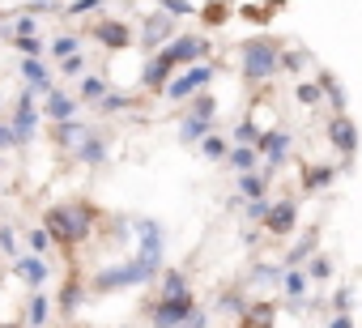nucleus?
Listing matches in <instances>:
<instances>
[{"mask_svg": "<svg viewBox=\"0 0 362 328\" xmlns=\"http://www.w3.org/2000/svg\"><path fill=\"white\" fill-rule=\"evenodd\" d=\"M90 226H94V218L81 205H56V209H47V235H56L60 243H81L90 235Z\"/></svg>", "mask_w": 362, "mask_h": 328, "instance_id": "1", "label": "nucleus"}, {"mask_svg": "<svg viewBox=\"0 0 362 328\" xmlns=\"http://www.w3.org/2000/svg\"><path fill=\"white\" fill-rule=\"evenodd\" d=\"M153 273H158V260H145V256H136L132 264L103 269V273L94 277V286H98V290H119V286H136V281H145V277H153Z\"/></svg>", "mask_w": 362, "mask_h": 328, "instance_id": "2", "label": "nucleus"}, {"mask_svg": "<svg viewBox=\"0 0 362 328\" xmlns=\"http://www.w3.org/2000/svg\"><path fill=\"white\" fill-rule=\"evenodd\" d=\"M273 69H277V52H273L269 43H247V47H243V73H247L252 81L269 77Z\"/></svg>", "mask_w": 362, "mask_h": 328, "instance_id": "3", "label": "nucleus"}, {"mask_svg": "<svg viewBox=\"0 0 362 328\" xmlns=\"http://www.w3.org/2000/svg\"><path fill=\"white\" fill-rule=\"evenodd\" d=\"M179 320H192V298H162L153 307V328H175Z\"/></svg>", "mask_w": 362, "mask_h": 328, "instance_id": "4", "label": "nucleus"}, {"mask_svg": "<svg viewBox=\"0 0 362 328\" xmlns=\"http://www.w3.org/2000/svg\"><path fill=\"white\" fill-rule=\"evenodd\" d=\"M209 77H214V73H209L205 64H197V69H188L184 77H179V81H170V86H166V94H170V98H188V94H197V90H201Z\"/></svg>", "mask_w": 362, "mask_h": 328, "instance_id": "5", "label": "nucleus"}, {"mask_svg": "<svg viewBox=\"0 0 362 328\" xmlns=\"http://www.w3.org/2000/svg\"><path fill=\"white\" fill-rule=\"evenodd\" d=\"M35 124H39V111H35L30 94H22V102H18V111H13V132H18V141H30V136H35Z\"/></svg>", "mask_w": 362, "mask_h": 328, "instance_id": "6", "label": "nucleus"}, {"mask_svg": "<svg viewBox=\"0 0 362 328\" xmlns=\"http://www.w3.org/2000/svg\"><path fill=\"white\" fill-rule=\"evenodd\" d=\"M56 141H60L64 149L81 153V149H86L94 136H90V128H86V124H73V119H69V124H56Z\"/></svg>", "mask_w": 362, "mask_h": 328, "instance_id": "7", "label": "nucleus"}, {"mask_svg": "<svg viewBox=\"0 0 362 328\" xmlns=\"http://www.w3.org/2000/svg\"><path fill=\"white\" fill-rule=\"evenodd\" d=\"M205 47H209L205 39H179L175 47H166V60H170V64H188V60H201Z\"/></svg>", "mask_w": 362, "mask_h": 328, "instance_id": "8", "label": "nucleus"}, {"mask_svg": "<svg viewBox=\"0 0 362 328\" xmlns=\"http://www.w3.org/2000/svg\"><path fill=\"white\" fill-rule=\"evenodd\" d=\"M170 18L175 13H149V22H145V47H158L170 35Z\"/></svg>", "mask_w": 362, "mask_h": 328, "instance_id": "9", "label": "nucleus"}, {"mask_svg": "<svg viewBox=\"0 0 362 328\" xmlns=\"http://www.w3.org/2000/svg\"><path fill=\"white\" fill-rule=\"evenodd\" d=\"M94 39H103L107 47H128V26H119V22H98V26H94Z\"/></svg>", "mask_w": 362, "mask_h": 328, "instance_id": "10", "label": "nucleus"}, {"mask_svg": "<svg viewBox=\"0 0 362 328\" xmlns=\"http://www.w3.org/2000/svg\"><path fill=\"white\" fill-rule=\"evenodd\" d=\"M13 269H18V277H22L26 286H43V277H47V269H43V260H39V256H22Z\"/></svg>", "mask_w": 362, "mask_h": 328, "instance_id": "11", "label": "nucleus"}, {"mask_svg": "<svg viewBox=\"0 0 362 328\" xmlns=\"http://www.w3.org/2000/svg\"><path fill=\"white\" fill-rule=\"evenodd\" d=\"M47 115H52V119H56V124H69V119H73V98H69V94H60V90H56V94H52V98H47Z\"/></svg>", "mask_w": 362, "mask_h": 328, "instance_id": "12", "label": "nucleus"}, {"mask_svg": "<svg viewBox=\"0 0 362 328\" xmlns=\"http://www.w3.org/2000/svg\"><path fill=\"white\" fill-rule=\"evenodd\" d=\"M264 222H269V230H277V235H286V230L294 226V205H277V209H273V213H269Z\"/></svg>", "mask_w": 362, "mask_h": 328, "instance_id": "13", "label": "nucleus"}, {"mask_svg": "<svg viewBox=\"0 0 362 328\" xmlns=\"http://www.w3.org/2000/svg\"><path fill=\"white\" fill-rule=\"evenodd\" d=\"M26 315H30V324H47V298H43V294H35Z\"/></svg>", "mask_w": 362, "mask_h": 328, "instance_id": "14", "label": "nucleus"}, {"mask_svg": "<svg viewBox=\"0 0 362 328\" xmlns=\"http://www.w3.org/2000/svg\"><path fill=\"white\" fill-rule=\"evenodd\" d=\"M166 69H170V60H166V52H162V60H158V64H149V69H145V81H149V86H158V81H162V77H166Z\"/></svg>", "mask_w": 362, "mask_h": 328, "instance_id": "15", "label": "nucleus"}, {"mask_svg": "<svg viewBox=\"0 0 362 328\" xmlns=\"http://www.w3.org/2000/svg\"><path fill=\"white\" fill-rule=\"evenodd\" d=\"M81 94H86V98H107L103 77H86V81H81Z\"/></svg>", "mask_w": 362, "mask_h": 328, "instance_id": "16", "label": "nucleus"}, {"mask_svg": "<svg viewBox=\"0 0 362 328\" xmlns=\"http://www.w3.org/2000/svg\"><path fill=\"white\" fill-rule=\"evenodd\" d=\"M201 132H205V115H197V119H188L184 128H179V136H184V141H197Z\"/></svg>", "mask_w": 362, "mask_h": 328, "instance_id": "17", "label": "nucleus"}, {"mask_svg": "<svg viewBox=\"0 0 362 328\" xmlns=\"http://www.w3.org/2000/svg\"><path fill=\"white\" fill-rule=\"evenodd\" d=\"M18 52H22V56H26V60H35V56H39V52H43V47H39V43H35V35H18Z\"/></svg>", "mask_w": 362, "mask_h": 328, "instance_id": "18", "label": "nucleus"}, {"mask_svg": "<svg viewBox=\"0 0 362 328\" xmlns=\"http://www.w3.org/2000/svg\"><path fill=\"white\" fill-rule=\"evenodd\" d=\"M52 52H56L60 60H69V56H77V39H69V35H64V39H56V43H52Z\"/></svg>", "mask_w": 362, "mask_h": 328, "instance_id": "19", "label": "nucleus"}, {"mask_svg": "<svg viewBox=\"0 0 362 328\" xmlns=\"http://www.w3.org/2000/svg\"><path fill=\"white\" fill-rule=\"evenodd\" d=\"M22 73L30 77V86H39V90L47 86V81H43V64H39V60H26V64H22Z\"/></svg>", "mask_w": 362, "mask_h": 328, "instance_id": "20", "label": "nucleus"}, {"mask_svg": "<svg viewBox=\"0 0 362 328\" xmlns=\"http://www.w3.org/2000/svg\"><path fill=\"white\" fill-rule=\"evenodd\" d=\"M230 162H235V167H239V171H247V167H252V162H256V153H252V149H235V153H230Z\"/></svg>", "mask_w": 362, "mask_h": 328, "instance_id": "21", "label": "nucleus"}, {"mask_svg": "<svg viewBox=\"0 0 362 328\" xmlns=\"http://www.w3.org/2000/svg\"><path fill=\"white\" fill-rule=\"evenodd\" d=\"M18 145V132H13V124H0V149H13Z\"/></svg>", "mask_w": 362, "mask_h": 328, "instance_id": "22", "label": "nucleus"}, {"mask_svg": "<svg viewBox=\"0 0 362 328\" xmlns=\"http://www.w3.org/2000/svg\"><path fill=\"white\" fill-rule=\"evenodd\" d=\"M158 5H162V9H170L175 18H179V13H192V5H188V0H158Z\"/></svg>", "mask_w": 362, "mask_h": 328, "instance_id": "23", "label": "nucleus"}, {"mask_svg": "<svg viewBox=\"0 0 362 328\" xmlns=\"http://www.w3.org/2000/svg\"><path fill=\"white\" fill-rule=\"evenodd\" d=\"M81 158H86V162H103V141H90V145L81 149Z\"/></svg>", "mask_w": 362, "mask_h": 328, "instance_id": "24", "label": "nucleus"}, {"mask_svg": "<svg viewBox=\"0 0 362 328\" xmlns=\"http://www.w3.org/2000/svg\"><path fill=\"white\" fill-rule=\"evenodd\" d=\"M205 153H209V158H222V153H226V145H222L218 136H209V141H205Z\"/></svg>", "mask_w": 362, "mask_h": 328, "instance_id": "25", "label": "nucleus"}, {"mask_svg": "<svg viewBox=\"0 0 362 328\" xmlns=\"http://www.w3.org/2000/svg\"><path fill=\"white\" fill-rule=\"evenodd\" d=\"M260 188H264V184H260L256 175H243V192H247V197H260Z\"/></svg>", "mask_w": 362, "mask_h": 328, "instance_id": "26", "label": "nucleus"}, {"mask_svg": "<svg viewBox=\"0 0 362 328\" xmlns=\"http://www.w3.org/2000/svg\"><path fill=\"white\" fill-rule=\"evenodd\" d=\"M30 247L43 252V247H47V230H35V235H30Z\"/></svg>", "mask_w": 362, "mask_h": 328, "instance_id": "27", "label": "nucleus"}, {"mask_svg": "<svg viewBox=\"0 0 362 328\" xmlns=\"http://www.w3.org/2000/svg\"><path fill=\"white\" fill-rule=\"evenodd\" d=\"M98 5H103V0H77V5H73L69 13H86V9H98Z\"/></svg>", "mask_w": 362, "mask_h": 328, "instance_id": "28", "label": "nucleus"}, {"mask_svg": "<svg viewBox=\"0 0 362 328\" xmlns=\"http://www.w3.org/2000/svg\"><path fill=\"white\" fill-rule=\"evenodd\" d=\"M18 35H35V18H22L18 22Z\"/></svg>", "mask_w": 362, "mask_h": 328, "instance_id": "29", "label": "nucleus"}, {"mask_svg": "<svg viewBox=\"0 0 362 328\" xmlns=\"http://www.w3.org/2000/svg\"><path fill=\"white\" fill-rule=\"evenodd\" d=\"M184 328H205V315H197V311H192V320H188Z\"/></svg>", "mask_w": 362, "mask_h": 328, "instance_id": "30", "label": "nucleus"}, {"mask_svg": "<svg viewBox=\"0 0 362 328\" xmlns=\"http://www.w3.org/2000/svg\"><path fill=\"white\" fill-rule=\"evenodd\" d=\"M0 328H18V324H0Z\"/></svg>", "mask_w": 362, "mask_h": 328, "instance_id": "31", "label": "nucleus"}]
</instances>
